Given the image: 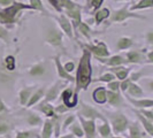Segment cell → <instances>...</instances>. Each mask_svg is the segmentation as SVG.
Here are the masks:
<instances>
[{
  "label": "cell",
  "mask_w": 153,
  "mask_h": 138,
  "mask_svg": "<svg viewBox=\"0 0 153 138\" xmlns=\"http://www.w3.org/2000/svg\"><path fill=\"white\" fill-rule=\"evenodd\" d=\"M134 112H135V114L137 115V119L142 122V124H143V127H144V129L146 130V132H147V135L149 136H151L152 137L153 136V121H150V120H147L146 117H144L143 115L140 114L139 112H138V109H132Z\"/></svg>",
  "instance_id": "29"
},
{
  "label": "cell",
  "mask_w": 153,
  "mask_h": 138,
  "mask_svg": "<svg viewBox=\"0 0 153 138\" xmlns=\"http://www.w3.org/2000/svg\"><path fill=\"white\" fill-rule=\"evenodd\" d=\"M106 91L107 89L105 86H99L97 88L93 93H92V98L94 100V102L99 104V105H104L106 104Z\"/></svg>",
  "instance_id": "27"
},
{
  "label": "cell",
  "mask_w": 153,
  "mask_h": 138,
  "mask_svg": "<svg viewBox=\"0 0 153 138\" xmlns=\"http://www.w3.org/2000/svg\"><path fill=\"white\" fill-rule=\"evenodd\" d=\"M77 32H79V33H81L84 38L88 39L89 42H91L92 36H93V33H94V31L91 29V27H90L86 22H84V21H81V22L76 25L75 35H76Z\"/></svg>",
  "instance_id": "20"
},
{
  "label": "cell",
  "mask_w": 153,
  "mask_h": 138,
  "mask_svg": "<svg viewBox=\"0 0 153 138\" xmlns=\"http://www.w3.org/2000/svg\"><path fill=\"white\" fill-rule=\"evenodd\" d=\"M45 73H46V67H45V63H43V62L35 63L29 69V74H30L31 76H36V77L43 76Z\"/></svg>",
  "instance_id": "32"
},
{
  "label": "cell",
  "mask_w": 153,
  "mask_h": 138,
  "mask_svg": "<svg viewBox=\"0 0 153 138\" xmlns=\"http://www.w3.org/2000/svg\"><path fill=\"white\" fill-rule=\"evenodd\" d=\"M75 136L73 134H69V135H66V136H61V137H58V138H74Z\"/></svg>",
  "instance_id": "53"
},
{
  "label": "cell",
  "mask_w": 153,
  "mask_h": 138,
  "mask_svg": "<svg viewBox=\"0 0 153 138\" xmlns=\"http://www.w3.org/2000/svg\"><path fill=\"white\" fill-rule=\"evenodd\" d=\"M145 59H146V63L152 65L153 63V51H147V52H146Z\"/></svg>",
  "instance_id": "50"
},
{
  "label": "cell",
  "mask_w": 153,
  "mask_h": 138,
  "mask_svg": "<svg viewBox=\"0 0 153 138\" xmlns=\"http://www.w3.org/2000/svg\"><path fill=\"white\" fill-rule=\"evenodd\" d=\"M111 15V9L108 7H101L98 8L94 13H93V21L96 25H100L102 22L107 21L108 17Z\"/></svg>",
  "instance_id": "16"
},
{
  "label": "cell",
  "mask_w": 153,
  "mask_h": 138,
  "mask_svg": "<svg viewBox=\"0 0 153 138\" xmlns=\"http://www.w3.org/2000/svg\"><path fill=\"white\" fill-rule=\"evenodd\" d=\"M45 43L47 45L52 46L56 50L66 51L65 43H63V32L55 25H50L45 30Z\"/></svg>",
  "instance_id": "4"
},
{
  "label": "cell",
  "mask_w": 153,
  "mask_h": 138,
  "mask_svg": "<svg viewBox=\"0 0 153 138\" xmlns=\"http://www.w3.org/2000/svg\"><path fill=\"white\" fill-rule=\"evenodd\" d=\"M78 120L81 122V127L84 131V136L86 138H96L97 136V124L96 120H90V119H85L82 115L78 114Z\"/></svg>",
  "instance_id": "11"
},
{
  "label": "cell",
  "mask_w": 153,
  "mask_h": 138,
  "mask_svg": "<svg viewBox=\"0 0 153 138\" xmlns=\"http://www.w3.org/2000/svg\"><path fill=\"white\" fill-rule=\"evenodd\" d=\"M91 58L92 54L83 47L82 55L79 58L78 66H77V74L75 77L76 82V89L75 92L78 93V91L83 90L86 91L89 85L92 83V66H91Z\"/></svg>",
  "instance_id": "1"
},
{
  "label": "cell",
  "mask_w": 153,
  "mask_h": 138,
  "mask_svg": "<svg viewBox=\"0 0 153 138\" xmlns=\"http://www.w3.org/2000/svg\"><path fill=\"white\" fill-rule=\"evenodd\" d=\"M143 75H144V73H143V71H134V73H131L130 77H128V78L130 79L131 82H135V83H136V82H137L138 79L143 76Z\"/></svg>",
  "instance_id": "46"
},
{
  "label": "cell",
  "mask_w": 153,
  "mask_h": 138,
  "mask_svg": "<svg viewBox=\"0 0 153 138\" xmlns=\"http://www.w3.org/2000/svg\"><path fill=\"white\" fill-rule=\"evenodd\" d=\"M46 1L59 14H65L67 10L78 5V2L74 0H46Z\"/></svg>",
  "instance_id": "9"
},
{
  "label": "cell",
  "mask_w": 153,
  "mask_h": 138,
  "mask_svg": "<svg viewBox=\"0 0 153 138\" xmlns=\"http://www.w3.org/2000/svg\"><path fill=\"white\" fill-rule=\"evenodd\" d=\"M130 79L127 77L126 79H123V81H121V83H120V91H122L123 93L127 91V89H128V86H129V84H130Z\"/></svg>",
  "instance_id": "47"
},
{
  "label": "cell",
  "mask_w": 153,
  "mask_h": 138,
  "mask_svg": "<svg viewBox=\"0 0 153 138\" xmlns=\"http://www.w3.org/2000/svg\"><path fill=\"white\" fill-rule=\"evenodd\" d=\"M53 60H54V63H55L56 71H58V76L60 77L61 79L67 81V82H75V77L71 76L70 73H68L66 69L63 68V66H62V63H61V58H60L59 54H58V55H54Z\"/></svg>",
  "instance_id": "15"
},
{
  "label": "cell",
  "mask_w": 153,
  "mask_h": 138,
  "mask_svg": "<svg viewBox=\"0 0 153 138\" xmlns=\"http://www.w3.org/2000/svg\"><path fill=\"white\" fill-rule=\"evenodd\" d=\"M55 22L58 24V28L63 32V35H66L68 38L74 39L75 37V32H74V28H73V24L70 22L67 16L65 14H59V15H52Z\"/></svg>",
  "instance_id": "7"
},
{
  "label": "cell",
  "mask_w": 153,
  "mask_h": 138,
  "mask_svg": "<svg viewBox=\"0 0 153 138\" xmlns=\"http://www.w3.org/2000/svg\"><path fill=\"white\" fill-rule=\"evenodd\" d=\"M25 10H32L29 4L15 0L12 5L0 8V24L6 28H13L19 23Z\"/></svg>",
  "instance_id": "2"
},
{
  "label": "cell",
  "mask_w": 153,
  "mask_h": 138,
  "mask_svg": "<svg viewBox=\"0 0 153 138\" xmlns=\"http://www.w3.org/2000/svg\"><path fill=\"white\" fill-rule=\"evenodd\" d=\"M69 127H70V131H71V134H73L74 136H76V137H78V138L84 137V131H83L82 127H81L79 124H74V123H71Z\"/></svg>",
  "instance_id": "40"
},
{
  "label": "cell",
  "mask_w": 153,
  "mask_h": 138,
  "mask_svg": "<svg viewBox=\"0 0 153 138\" xmlns=\"http://www.w3.org/2000/svg\"><path fill=\"white\" fill-rule=\"evenodd\" d=\"M79 105H81V111H79L78 114L82 115L83 117L90 119V120H97V119H99V120L104 121V122L107 121V119L101 114L99 111H97L94 107H92L91 105H88V104H85L83 101H79Z\"/></svg>",
  "instance_id": "8"
},
{
  "label": "cell",
  "mask_w": 153,
  "mask_h": 138,
  "mask_svg": "<svg viewBox=\"0 0 153 138\" xmlns=\"http://www.w3.org/2000/svg\"><path fill=\"white\" fill-rule=\"evenodd\" d=\"M28 4L31 6L33 12H39V13H42L44 16L52 17V14L48 12V9L45 7V5L43 4L42 0H28Z\"/></svg>",
  "instance_id": "23"
},
{
  "label": "cell",
  "mask_w": 153,
  "mask_h": 138,
  "mask_svg": "<svg viewBox=\"0 0 153 138\" xmlns=\"http://www.w3.org/2000/svg\"><path fill=\"white\" fill-rule=\"evenodd\" d=\"M14 129V122L10 120L9 113H0V136L10 138V132Z\"/></svg>",
  "instance_id": "10"
},
{
  "label": "cell",
  "mask_w": 153,
  "mask_h": 138,
  "mask_svg": "<svg viewBox=\"0 0 153 138\" xmlns=\"http://www.w3.org/2000/svg\"><path fill=\"white\" fill-rule=\"evenodd\" d=\"M37 109L40 111L42 113H44V114L48 117V119H52L55 116V112H54V107L50 104V102H47L45 100H43L42 102H39V105L37 106Z\"/></svg>",
  "instance_id": "30"
},
{
  "label": "cell",
  "mask_w": 153,
  "mask_h": 138,
  "mask_svg": "<svg viewBox=\"0 0 153 138\" xmlns=\"http://www.w3.org/2000/svg\"><path fill=\"white\" fill-rule=\"evenodd\" d=\"M9 112H10L9 108L4 104V101L0 98V113H9Z\"/></svg>",
  "instance_id": "51"
},
{
  "label": "cell",
  "mask_w": 153,
  "mask_h": 138,
  "mask_svg": "<svg viewBox=\"0 0 153 138\" xmlns=\"http://www.w3.org/2000/svg\"><path fill=\"white\" fill-rule=\"evenodd\" d=\"M126 94V93H124ZM126 99L130 102L132 106L140 109V108H152L153 100L152 99H138V98H132L129 97L128 94H126Z\"/></svg>",
  "instance_id": "19"
},
{
  "label": "cell",
  "mask_w": 153,
  "mask_h": 138,
  "mask_svg": "<svg viewBox=\"0 0 153 138\" xmlns=\"http://www.w3.org/2000/svg\"><path fill=\"white\" fill-rule=\"evenodd\" d=\"M144 38H145V40L147 42L149 45H153V31H147L145 33V36H144Z\"/></svg>",
  "instance_id": "48"
},
{
  "label": "cell",
  "mask_w": 153,
  "mask_h": 138,
  "mask_svg": "<svg viewBox=\"0 0 153 138\" xmlns=\"http://www.w3.org/2000/svg\"><path fill=\"white\" fill-rule=\"evenodd\" d=\"M138 112L143 115L144 117H146L147 120L153 121V113L151 108H140V109H138Z\"/></svg>",
  "instance_id": "42"
},
{
  "label": "cell",
  "mask_w": 153,
  "mask_h": 138,
  "mask_svg": "<svg viewBox=\"0 0 153 138\" xmlns=\"http://www.w3.org/2000/svg\"><path fill=\"white\" fill-rule=\"evenodd\" d=\"M142 138H152L151 136H149V137H146V136H142Z\"/></svg>",
  "instance_id": "55"
},
{
  "label": "cell",
  "mask_w": 153,
  "mask_h": 138,
  "mask_svg": "<svg viewBox=\"0 0 153 138\" xmlns=\"http://www.w3.org/2000/svg\"><path fill=\"white\" fill-rule=\"evenodd\" d=\"M105 0H86L85 2V7H83V9H85L88 13L93 14L98 8H100L104 5Z\"/></svg>",
  "instance_id": "31"
},
{
  "label": "cell",
  "mask_w": 153,
  "mask_h": 138,
  "mask_svg": "<svg viewBox=\"0 0 153 138\" xmlns=\"http://www.w3.org/2000/svg\"><path fill=\"white\" fill-rule=\"evenodd\" d=\"M36 90V86H24L19 93V101L21 106H25L28 100L30 99L32 92Z\"/></svg>",
  "instance_id": "24"
},
{
  "label": "cell",
  "mask_w": 153,
  "mask_h": 138,
  "mask_svg": "<svg viewBox=\"0 0 153 138\" xmlns=\"http://www.w3.org/2000/svg\"><path fill=\"white\" fill-rule=\"evenodd\" d=\"M107 88H108V90H111V91L120 92V82H117L116 79L111 81V82L107 83Z\"/></svg>",
  "instance_id": "43"
},
{
  "label": "cell",
  "mask_w": 153,
  "mask_h": 138,
  "mask_svg": "<svg viewBox=\"0 0 153 138\" xmlns=\"http://www.w3.org/2000/svg\"><path fill=\"white\" fill-rule=\"evenodd\" d=\"M61 81H58L53 86H51L50 89H46V92H45V101L47 102H53L55 101V99L58 98V96H59V93H60V90H61Z\"/></svg>",
  "instance_id": "18"
},
{
  "label": "cell",
  "mask_w": 153,
  "mask_h": 138,
  "mask_svg": "<svg viewBox=\"0 0 153 138\" xmlns=\"http://www.w3.org/2000/svg\"><path fill=\"white\" fill-rule=\"evenodd\" d=\"M107 117L111 121V129L112 131L116 134V135H120L128 129V125H129V120L128 117L122 113H108Z\"/></svg>",
  "instance_id": "5"
},
{
  "label": "cell",
  "mask_w": 153,
  "mask_h": 138,
  "mask_svg": "<svg viewBox=\"0 0 153 138\" xmlns=\"http://www.w3.org/2000/svg\"><path fill=\"white\" fill-rule=\"evenodd\" d=\"M114 2H130L131 0H113Z\"/></svg>",
  "instance_id": "54"
},
{
  "label": "cell",
  "mask_w": 153,
  "mask_h": 138,
  "mask_svg": "<svg viewBox=\"0 0 153 138\" xmlns=\"http://www.w3.org/2000/svg\"><path fill=\"white\" fill-rule=\"evenodd\" d=\"M0 40H2L5 44H9L10 43V32L6 27L0 24Z\"/></svg>",
  "instance_id": "39"
},
{
  "label": "cell",
  "mask_w": 153,
  "mask_h": 138,
  "mask_svg": "<svg viewBox=\"0 0 153 138\" xmlns=\"http://www.w3.org/2000/svg\"><path fill=\"white\" fill-rule=\"evenodd\" d=\"M25 121H27V123H28L29 125H31V127H38V125H40V124L43 123L42 117H40L39 115L32 113V112H29V113L27 114Z\"/></svg>",
  "instance_id": "34"
},
{
  "label": "cell",
  "mask_w": 153,
  "mask_h": 138,
  "mask_svg": "<svg viewBox=\"0 0 153 138\" xmlns=\"http://www.w3.org/2000/svg\"><path fill=\"white\" fill-rule=\"evenodd\" d=\"M75 119H76L75 114H70L69 116H67V119L65 120V122H63V125H62V130L65 131L66 129H67V128H68L69 125L71 124V123H74Z\"/></svg>",
  "instance_id": "44"
},
{
  "label": "cell",
  "mask_w": 153,
  "mask_h": 138,
  "mask_svg": "<svg viewBox=\"0 0 153 138\" xmlns=\"http://www.w3.org/2000/svg\"><path fill=\"white\" fill-rule=\"evenodd\" d=\"M130 19L146 20V16L129 10V5H123L121 8H117V9H114L113 12H111V15L108 17V23L109 24H121Z\"/></svg>",
  "instance_id": "3"
},
{
  "label": "cell",
  "mask_w": 153,
  "mask_h": 138,
  "mask_svg": "<svg viewBox=\"0 0 153 138\" xmlns=\"http://www.w3.org/2000/svg\"><path fill=\"white\" fill-rule=\"evenodd\" d=\"M153 7V0H138L136 2L131 4L129 6V10L137 12V10H144V9H151Z\"/></svg>",
  "instance_id": "25"
},
{
  "label": "cell",
  "mask_w": 153,
  "mask_h": 138,
  "mask_svg": "<svg viewBox=\"0 0 153 138\" xmlns=\"http://www.w3.org/2000/svg\"><path fill=\"white\" fill-rule=\"evenodd\" d=\"M15 0H0V7H6L14 2Z\"/></svg>",
  "instance_id": "52"
},
{
  "label": "cell",
  "mask_w": 153,
  "mask_h": 138,
  "mask_svg": "<svg viewBox=\"0 0 153 138\" xmlns=\"http://www.w3.org/2000/svg\"><path fill=\"white\" fill-rule=\"evenodd\" d=\"M97 61L107 66V67H116V66H123L124 63H128L126 58L122 55H109L106 58H96Z\"/></svg>",
  "instance_id": "13"
},
{
  "label": "cell",
  "mask_w": 153,
  "mask_h": 138,
  "mask_svg": "<svg viewBox=\"0 0 153 138\" xmlns=\"http://www.w3.org/2000/svg\"><path fill=\"white\" fill-rule=\"evenodd\" d=\"M63 66V68L66 69L68 73H71L74 69H75V63L73 61H69V62H66L65 65H62Z\"/></svg>",
  "instance_id": "49"
},
{
  "label": "cell",
  "mask_w": 153,
  "mask_h": 138,
  "mask_svg": "<svg viewBox=\"0 0 153 138\" xmlns=\"http://www.w3.org/2000/svg\"><path fill=\"white\" fill-rule=\"evenodd\" d=\"M107 138H122V137H116V136H115V137H111V136H109V137H107Z\"/></svg>",
  "instance_id": "56"
},
{
  "label": "cell",
  "mask_w": 153,
  "mask_h": 138,
  "mask_svg": "<svg viewBox=\"0 0 153 138\" xmlns=\"http://www.w3.org/2000/svg\"><path fill=\"white\" fill-rule=\"evenodd\" d=\"M15 138H40V135L36 130H23L17 131Z\"/></svg>",
  "instance_id": "37"
},
{
  "label": "cell",
  "mask_w": 153,
  "mask_h": 138,
  "mask_svg": "<svg viewBox=\"0 0 153 138\" xmlns=\"http://www.w3.org/2000/svg\"><path fill=\"white\" fill-rule=\"evenodd\" d=\"M79 45L86 48L94 58H106V56L111 55V51H109L108 46L102 40H94V42H90L89 44L79 43Z\"/></svg>",
  "instance_id": "6"
},
{
  "label": "cell",
  "mask_w": 153,
  "mask_h": 138,
  "mask_svg": "<svg viewBox=\"0 0 153 138\" xmlns=\"http://www.w3.org/2000/svg\"><path fill=\"white\" fill-rule=\"evenodd\" d=\"M124 93L128 94L129 97H135V98H142V97L144 96L143 89L138 84H136L135 82H130V84L128 86L127 91L124 92Z\"/></svg>",
  "instance_id": "28"
},
{
  "label": "cell",
  "mask_w": 153,
  "mask_h": 138,
  "mask_svg": "<svg viewBox=\"0 0 153 138\" xmlns=\"http://www.w3.org/2000/svg\"><path fill=\"white\" fill-rule=\"evenodd\" d=\"M53 121L47 119L44 122V127H43V130H42V135L40 138H51L52 137V134H53Z\"/></svg>",
  "instance_id": "33"
},
{
  "label": "cell",
  "mask_w": 153,
  "mask_h": 138,
  "mask_svg": "<svg viewBox=\"0 0 153 138\" xmlns=\"http://www.w3.org/2000/svg\"><path fill=\"white\" fill-rule=\"evenodd\" d=\"M4 63H5V69H7L8 71H13L14 69L16 68V59L14 55L9 54L5 58L4 60Z\"/></svg>",
  "instance_id": "38"
},
{
  "label": "cell",
  "mask_w": 153,
  "mask_h": 138,
  "mask_svg": "<svg viewBox=\"0 0 153 138\" xmlns=\"http://www.w3.org/2000/svg\"><path fill=\"white\" fill-rule=\"evenodd\" d=\"M70 108H68L67 106H65L63 104L62 105H59V106H55L54 107V112H55V114L58 115H61L63 113H66V112H68Z\"/></svg>",
  "instance_id": "45"
},
{
  "label": "cell",
  "mask_w": 153,
  "mask_h": 138,
  "mask_svg": "<svg viewBox=\"0 0 153 138\" xmlns=\"http://www.w3.org/2000/svg\"><path fill=\"white\" fill-rule=\"evenodd\" d=\"M96 129L98 130L99 135L102 138H107L112 135V129H111V125L108 124V122H104L102 124H99L98 127H96Z\"/></svg>",
  "instance_id": "36"
},
{
  "label": "cell",
  "mask_w": 153,
  "mask_h": 138,
  "mask_svg": "<svg viewBox=\"0 0 153 138\" xmlns=\"http://www.w3.org/2000/svg\"><path fill=\"white\" fill-rule=\"evenodd\" d=\"M109 71L112 74H114L115 78H117L120 81H123V79H126L128 77V75L130 74L131 69L128 68V67L116 66V67H109Z\"/></svg>",
  "instance_id": "22"
},
{
  "label": "cell",
  "mask_w": 153,
  "mask_h": 138,
  "mask_svg": "<svg viewBox=\"0 0 153 138\" xmlns=\"http://www.w3.org/2000/svg\"><path fill=\"white\" fill-rule=\"evenodd\" d=\"M127 130H129V137L130 138H142V136H143L137 122L129 123Z\"/></svg>",
  "instance_id": "35"
},
{
  "label": "cell",
  "mask_w": 153,
  "mask_h": 138,
  "mask_svg": "<svg viewBox=\"0 0 153 138\" xmlns=\"http://www.w3.org/2000/svg\"><path fill=\"white\" fill-rule=\"evenodd\" d=\"M132 45H134V39L131 37H128V36H122V37L117 39L115 48L117 51H126V50L131 48Z\"/></svg>",
  "instance_id": "26"
},
{
  "label": "cell",
  "mask_w": 153,
  "mask_h": 138,
  "mask_svg": "<svg viewBox=\"0 0 153 138\" xmlns=\"http://www.w3.org/2000/svg\"><path fill=\"white\" fill-rule=\"evenodd\" d=\"M61 98L63 101V105L67 106L68 108H75L78 102V98H77V93L73 91L70 88L66 89L65 91L61 93Z\"/></svg>",
  "instance_id": "14"
},
{
  "label": "cell",
  "mask_w": 153,
  "mask_h": 138,
  "mask_svg": "<svg viewBox=\"0 0 153 138\" xmlns=\"http://www.w3.org/2000/svg\"><path fill=\"white\" fill-rule=\"evenodd\" d=\"M145 53V50H131L126 53V60L128 63L143 65V63H146Z\"/></svg>",
  "instance_id": "12"
},
{
  "label": "cell",
  "mask_w": 153,
  "mask_h": 138,
  "mask_svg": "<svg viewBox=\"0 0 153 138\" xmlns=\"http://www.w3.org/2000/svg\"><path fill=\"white\" fill-rule=\"evenodd\" d=\"M45 92H46V86H40L38 89H36L35 91L32 92L31 94L30 99L28 100L25 107L27 108H31L33 105H36L40 99H43V97L45 96Z\"/></svg>",
  "instance_id": "21"
},
{
  "label": "cell",
  "mask_w": 153,
  "mask_h": 138,
  "mask_svg": "<svg viewBox=\"0 0 153 138\" xmlns=\"http://www.w3.org/2000/svg\"><path fill=\"white\" fill-rule=\"evenodd\" d=\"M114 79H115L114 74H112V73L109 71V73H106V74L101 75L100 77L96 78V79H92V82H102V83H108V82L114 81Z\"/></svg>",
  "instance_id": "41"
},
{
  "label": "cell",
  "mask_w": 153,
  "mask_h": 138,
  "mask_svg": "<svg viewBox=\"0 0 153 138\" xmlns=\"http://www.w3.org/2000/svg\"><path fill=\"white\" fill-rule=\"evenodd\" d=\"M106 102L113 107H121L123 105V98L120 92H114L107 90L106 91Z\"/></svg>",
  "instance_id": "17"
}]
</instances>
